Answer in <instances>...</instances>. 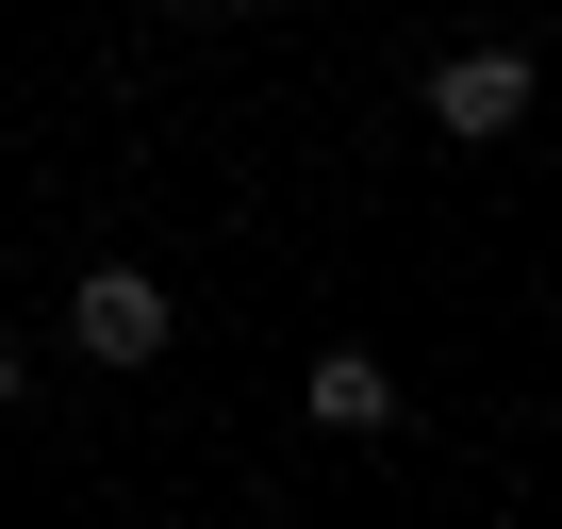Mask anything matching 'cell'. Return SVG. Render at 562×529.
Returning a JSON list of instances; mask_svg holds the SVG:
<instances>
[{"instance_id":"obj_1","label":"cell","mask_w":562,"mask_h":529,"mask_svg":"<svg viewBox=\"0 0 562 529\" xmlns=\"http://www.w3.org/2000/svg\"><path fill=\"white\" fill-rule=\"evenodd\" d=\"M67 348L83 364H166V282L149 264H83L67 282Z\"/></svg>"},{"instance_id":"obj_2","label":"cell","mask_w":562,"mask_h":529,"mask_svg":"<svg viewBox=\"0 0 562 529\" xmlns=\"http://www.w3.org/2000/svg\"><path fill=\"white\" fill-rule=\"evenodd\" d=\"M513 116H529V50H447V67H430V133L480 149V133H513Z\"/></svg>"},{"instance_id":"obj_3","label":"cell","mask_w":562,"mask_h":529,"mask_svg":"<svg viewBox=\"0 0 562 529\" xmlns=\"http://www.w3.org/2000/svg\"><path fill=\"white\" fill-rule=\"evenodd\" d=\"M299 414H315L331 447H381V430H397V364H364V348H331V364L299 381Z\"/></svg>"},{"instance_id":"obj_4","label":"cell","mask_w":562,"mask_h":529,"mask_svg":"<svg viewBox=\"0 0 562 529\" xmlns=\"http://www.w3.org/2000/svg\"><path fill=\"white\" fill-rule=\"evenodd\" d=\"M18 381H34V348H18V331H0V414H18Z\"/></svg>"}]
</instances>
